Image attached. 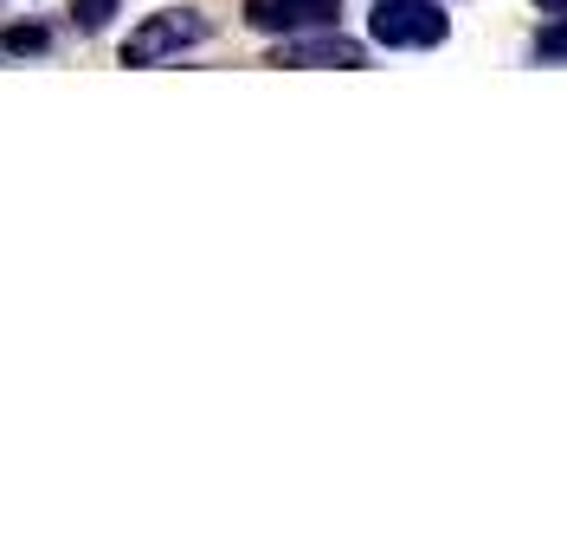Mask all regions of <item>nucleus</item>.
<instances>
[{
	"label": "nucleus",
	"instance_id": "423d86ee",
	"mask_svg": "<svg viewBox=\"0 0 567 554\" xmlns=\"http://www.w3.org/2000/svg\"><path fill=\"white\" fill-rule=\"evenodd\" d=\"M0 45H7V52H45V27H13Z\"/></svg>",
	"mask_w": 567,
	"mask_h": 554
},
{
	"label": "nucleus",
	"instance_id": "0eeeda50",
	"mask_svg": "<svg viewBox=\"0 0 567 554\" xmlns=\"http://www.w3.org/2000/svg\"><path fill=\"white\" fill-rule=\"evenodd\" d=\"M535 52H542V59H561V65H567V20H555L548 33L535 39Z\"/></svg>",
	"mask_w": 567,
	"mask_h": 554
},
{
	"label": "nucleus",
	"instance_id": "7ed1b4c3",
	"mask_svg": "<svg viewBox=\"0 0 567 554\" xmlns=\"http://www.w3.org/2000/svg\"><path fill=\"white\" fill-rule=\"evenodd\" d=\"M342 0H246V20L258 33H322L336 27Z\"/></svg>",
	"mask_w": 567,
	"mask_h": 554
},
{
	"label": "nucleus",
	"instance_id": "f03ea898",
	"mask_svg": "<svg viewBox=\"0 0 567 554\" xmlns=\"http://www.w3.org/2000/svg\"><path fill=\"white\" fill-rule=\"evenodd\" d=\"M200 39H207V20L194 7H168V13L142 20L136 33L123 39V65H162V59H175L187 45H200Z\"/></svg>",
	"mask_w": 567,
	"mask_h": 554
},
{
	"label": "nucleus",
	"instance_id": "6e6552de",
	"mask_svg": "<svg viewBox=\"0 0 567 554\" xmlns=\"http://www.w3.org/2000/svg\"><path fill=\"white\" fill-rule=\"evenodd\" d=\"M535 7H548V13H555V7H567V0H535Z\"/></svg>",
	"mask_w": 567,
	"mask_h": 554
},
{
	"label": "nucleus",
	"instance_id": "20e7f679",
	"mask_svg": "<svg viewBox=\"0 0 567 554\" xmlns=\"http://www.w3.org/2000/svg\"><path fill=\"white\" fill-rule=\"evenodd\" d=\"M271 65H368V52H361L354 39H336L329 27H322V39L317 33H297Z\"/></svg>",
	"mask_w": 567,
	"mask_h": 554
},
{
	"label": "nucleus",
	"instance_id": "f257e3e1",
	"mask_svg": "<svg viewBox=\"0 0 567 554\" xmlns=\"http://www.w3.org/2000/svg\"><path fill=\"white\" fill-rule=\"evenodd\" d=\"M368 33L381 45H393V52H420V45H439L452 33V20H445L439 0H381L368 13Z\"/></svg>",
	"mask_w": 567,
	"mask_h": 554
},
{
	"label": "nucleus",
	"instance_id": "39448f33",
	"mask_svg": "<svg viewBox=\"0 0 567 554\" xmlns=\"http://www.w3.org/2000/svg\"><path fill=\"white\" fill-rule=\"evenodd\" d=\"M110 13H116V0H71V20H78L84 33H97V27H110Z\"/></svg>",
	"mask_w": 567,
	"mask_h": 554
}]
</instances>
